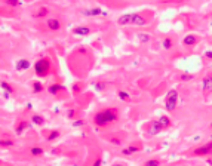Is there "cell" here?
Segmentation results:
<instances>
[{
	"mask_svg": "<svg viewBox=\"0 0 212 166\" xmlns=\"http://www.w3.org/2000/svg\"><path fill=\"white\" fill-rule=\"evenodd\" d=\"M117 120V113L114 108H104L101 111H98L95 116H93V123L100 128L104 126H108L110 123Z\"/></svg>",
	"mask_w": 212,
	"mask_h": 166,
	"instance_id": "cell-1",
	"label": "cell"
},
{
	"mask_svg": "<svg viewBox=\"0 0 212 166\" xmlns=\"http://www.w3.org/2000/svg\"><path fill=\"white\" fill-rule=\"evenodd\" d=\"M34 71L39 77H46L51 71V59L49 58H40L34 64Z\"/></svg>",
	"mask_w": 212,
	"mask_h": 166,
	"instance_id": "cell-2",
	"label": "cell"
},
{
	"mask_svg": "<svg viewBox=\"0 0 212 166\" xmlns=\"http://www.w3.org/2000/svg\"><path fill=\"white\" fill-rule=\"evenodd\" d=\"M177 104H178V91L177 89H171L168 91L166 97H165V107L168 111H174L177 108Z\"/></svg>",
	"mask_w": 212,
	"mask_h": 166,
	"instance_id": "cell-3",
	"label": "cell"
},
{
	"mask_svg": "<svg viewBox=\"0 0 212 166\" xmlns=\"http://www.w3.org/2000/svg\"><path fill=\"white\" fill-rule=\"evenodd\" d=\"M82 14L85 15V17H107L108 14H107V10H102L101 8H91V9H85V10H82Z\"/></svg>",
	"mask_w": 212,
	"mask_h": 166,
	"instance_id": "cell-4",
	"label": "cell"
},
{
	"mask_svg": "<svg viewBox=\"0 0 212 166\" xmlns=\"http://www.w3.org/2000/svg\"><path fill=\"white\" fill-rule=\"evenodd\" d=\"M91 31L92 30L89 27H86V25H77V27H74L71 30V33L74 34V36H77V37H86V36L91 34Z\"/></svg>",
	"mask_w": 212,
	"mask_h": 166,
	"instance_id": "cell-5",
	"label": "cell"
},
{
	"mask_svg": "<svg viewBox=\"0 0 212 166\" xmlns=\"http://www.w3.org/2000/svg\"><path fill=\"white\" fill-rule=\"evenodd\" d=\"M202 91H203L205 95L212 93V76L211 74L203 77V80H202Z\"/></svg>",
	"mask_w": 212,
	"mask_h": 166,
	"instance_id": "cell-6",
	"label": "cell"
},
{
	"mask_svg": "<svg viewBox=\"0 0 212 166\" xmlns=\"http://www.w3.org/2000/svg\"><path fill=\"white\" fill-rule=\"evenodd\" d=\"M211 153H212V141H209L208 144H205V145L194 150V156H208Z\"/></svg>",
	"mask_w": 212,
	"mask_h": 166,
	"instance_id": "cell-7",
	"label": "cell"
},
{
	"mask_svg": "<svg viewBox=\"0 0 212 166\" xmlns=\"http://www.w3.org/2000/svg\"><path fill=\"white\" fill-rule=\"evenodd\" d=\"M162 131H163V126L160 124L159 120H153L151 123H150V129H148L150 135H159Z\"/></svg>",
	"mask_w": 212,
	"mask_h": 166,
	"instance_id": "cell-8",
	"label": "cell"
},
{
	"mask_svg": "<svg viewBox=\"0 0 212 166\" xmlns=\"http://www.w3.org/2000/svg\"><path fill=\"white\" fill-rule=\"evenodd\" d=\"M30 65H31V62H30L28 59L21 58V59H18L17 61V64H15V70H17V71H26V70L30 68Z\"/></svg>",
	"mask_w": 212,
	"mask_h": 166,
	"instance_id": "cell-9",
	"label": "cell"
},
{
	"mask_svg": "<svg viewBox=\"0 0 212 166\" xmlns=\"http://www.w3.org/2000/svg\"><path fill=\"white\" fill-rule=\"evenodd\" d=\"M132 17H134V14H123L122 17L117 18V24L122 25V27L131 25L132 24Z\"/></svg>",
	"mask_w": 212,
	"mask_h": 166,
	"instance_id": "cell-10",
	"label": "cell"
},
{
	"mask_svg": "<svg viewBox=\"0 0 212 166\" xmlns=\"http://www.w3.org/2000/svg\"><path fill=\"white\" fill-rule=\"evenodd\" d=\"M46 25H48V28H49L51 31H58V30L61 28L60 19H57V18H48Z\"/></svg>",
	"mask_w": 212,
	"mask_h": 166,
	"instance_id": "cell-11",
	"label": "cell"
},
{
	"mask_svg": "<svg viewBox=\"0 0 212 166\" xmlns=\"http://www.w3.org/2000/svg\"><path fill=\"white\" fill-rule=\"evenodd\" d=\"M147 24V21H145V18H143V15H139V14H134V17H132V24L134 27H143V25Z\"/></svg>",
	"mask_w": 212,
	"mask_h": 166,
	"instance_id": "cell-12",
	"label": "cell"
},
{
	"mask_svg": "<svg viewBox=\"0 0 212 166\" xmlns=\"http://www.w3.org/2000/svg\"><path fill=\"white\" fill-rule=\"evenodd\" d=\"M28 126H30V123H28L27 120H21V122H18L17 128H15V133H17V135H22L24 131L28 129Z\"/></svg>",
	"mask_w": 212,
	"mask_h": 166,
	"instance_id": "cell-13",
	"label": "cell"
},
{
	"mask_svg": "<svg viewBox=\"0 0 212 166\" xmlns=\"http://www.w3.org/2000/svg\"><path fill=\"white\" fill-rule=\"evenodd\" d=\"M64 89V86H61L60 83H52L51 86L48 88V92L51 93V95H57L60 91H62Z\"/></svg>",
	"mask_w": 212,
	"mask_h": 166,
	"instance_id": "cell-14",
	"label": "cell"
},
{
	"mask_svg": "<svg viewBox=\"0 0 212 166\" xmlns=\"http://www.w3.org/2000/svg\"><path fill=\"white\" fill-rule=\"evenodd\" d=\"M61 132L58 131V129H53V131H51V132L48 133V136H46V141L48 142H53L55 140H58L60 138Z\"/></svg>",
	"mask_w": 212,
	"mask_h": 166,
	"instance_id": "cell-15",
	"label": "cell"
},
{
	"mask_svg": "<svg viewBox=\"0 0 212 166\" xmlns=\"http://www.w3.org/2000/svg\"><path fill=\"white\" fill-rule=\"evenodd\" d=\"M196 42H197V39H196L194 34H188V36H186V37H184L183 43H184L186 46H193V45H196Z\"/></svg>",
	"mask_w": 212,
	"mask_h": 166,
	"instance_id": "cell-16",
	"label": "cell"
},
{
	"mask_svg": "<svg viewBox=\"0 0 212 166\" xmlns=\"http://www.w3.org/2000/svg\"><path fill=\"white\" fill-rule=\"evenodd\" d=\"M31 123L36 124V126H42V124L45 123V119H43V116H40V114H33V116H31Z\"/></svg>",
	"mask_w": 212,
	"mask_h": 166,
	"instance_id": "cell-17",
	"label": "cell"
},
{
	"mask_svg": "<svg viewBox=\"0 0 212 166\" xmlns=\"http://www.w3.org/2000/svg\"><path fill=\"white\" fill-rule=\"evenodd\" d=\"M0 88H2L5 92H8V93H14V92H15L14 86H12L10 83H8V82H0Z\"/></svg>",
	"mask_w": 212,
	"mask_h": 166,
	"instance_id": "cell-18",
	"label": "cell"
},
{
	"mask_svg": "<svg viewBox=\"0 0 212 166\" xmlns=\"http://www.w3.org/2000/svg\"><path fill=\"white\" fill-rule=\"evenodd\" d=\"M30 154L34 156V157H40V156L45 154V151H43V148H40V147H31V150H30Z\"/></svg>",
	"mask_w": 212,
	"mask_h": 166,
	"instance_id": "cell-19",
	"label": "cell"
},
{
	"mask_svg": "<svg viewBox=\"0 0 212 166\" xmlns=\"http://www.w3.org/2000/svg\"><path fill=\"white\" fill-rule=\"evenodd\" d=\"M157 120L160 122V124L163 126V129H166V128H169L171 126V119L168 116H160Z\"/></svg>",
	"mask_w": 212,
	"mask_h": 166,
	"instance_id": "cell-20",
	"label": "cell"
},
{
	"mask_svg": "<svg viewBox=\"0 0 212 166\" xmlns=\"http://www.w3.org/2000/svg\"><path fill=\"white\" fill-rule=\"evenodd\" d=\"M136 151H139V147H136V145H131V147H128V148H123V154L125 156H129V154H134Z\"/></svg>",
	"mask_w": 212,
	"mask_h": 166,
	"instance_id": "cell-21",
	"label": "cell"
},
{
	"mask_svg": "<svg viewBox=\"0 0 212 166\" xmlns=\"http://www.w3.org/2000/svg\"><path fill=\"white\" fill-rule=\"evenodd\" d=\"M48 14H49V9L48 8H40L36 14H34V17L36 18H45V17H48Z\"/></svg>",
	"mask_w": 212,
	"mask_h": 166,
	"instance_id": "cell-22",
	"label": "cell"
},
{
	"mask_svg": "<svg viewBox=\"0 0 212 166\" xmlns=\"http://www.w3.org/2000/svg\"><path fill=\"white\" fill-rule=\"evenodd\" d=\"M5 5L12 6V8H17V6H21L22 5V2L21 0H5Z\"/></svg>",
	"mask_w": 212,
	"mask_h": 166,
	"instance_id": "cell-23",
	"label": "cell"
},
{
	"mask_svg": "<svg viewBox=\"0 0 212 166\" xmlns=\"http://www.w3.org/2000/svg\"><path fill=\"white\" fill-rule=\"evenodd\" d=\"M43 91V85L40 82H34L33 83V92L34 93H40Z\"/></svg>",
	"mask_w": 212,
	"mask_h": 166,
	"instance_id": "cell-24",
	"label": "cell"
},
{
	"mask_svg": "<svg viewBox=\"0 0 212 166\" xmlns=\"http://www.w3.org/2000/svg\"><path fill=\"white\" fill-rule=\"evenodd\" d=\"M117 95H119V98L122 101H129V100H131V95H129L126 91H119V93H117Z\"/></svg>",
	"mask_w": 212,
	"mask_h": 166,
	"instance_id": "cell-25",
	"label": "cell"
},
{
	"mask_svg": "<svg viewBox=\"0 0 212 166\" xmlns=\"http://www.w3.org/2000/svg\"><path fill=\"white\" fill-rule=\"evenodd\" d=\"M144 166H160V162L157 159H150L144 163Z\"/></svg>",
	"mask_w": 212,
	"mask_h": 166,
	"instance_id": "cell-26",
	"label": "cell"
},
{
	"mask_svg": "<svg viewBox=\"0 0 212 166\" xmlns=\"http://www.w3.org/2000/svg\"><path fill=\"white\" fill-rule=\"evenodd\" d=\"M138 37H139V42H143V43L150 42V34H147V33H139L138 34Z\"/></svg>",
	"mask_w": 212,
	"mask_h": 166,
	"instance_id": "cell-27",
	"label": "cell"
},
{
	"mask_svg": "<svg viewBox=\"0 0 212 166\" xmlns=\"http://www.w3.org/2000/svg\"><path fill=\"white\" fill-rule=\"evenodd\" d=\"M15 142L12 140H0V147H12Z\"/></svg>",
	"mask_w": 212,
	"mask_h": 166,
	"instance_id": "cell-28",
	"label": "cell"
},
{
	"mask_svg": "<svg viewBox=\"0 0 212 166\" xmlns=\"http://www.w3.org/2000/svg\"><path fill=\"white\" fill-rule=\"evenodd\" d=\"M163 48H165V49H166V50H168V49H171V48H172V40H171L169 37H166V39L163 40Z\"/></svg>",
	"mask_w": 212,
	"mask_h": 166,
	"instance_id": "cell-29",
	"label": "cell"
},
{
	"mask_svg": "<svg viewBox=\"0 0 212 166\" xmlns=\"http://www.w3.org/2000/svg\"><path fill=\"white\" fill-rule=\"evenodd\" d=\"M193 79V74H188V73H183L181 74V80H191Z\"/></svg>",
	"mask_w": 212,
	"mask_h": 166,
	"instance_id": "cell-30",
	"label": "cell"
},
{
	"mask_svg": "<svg viewBox=\"0 0 212 166\" xmlns=\"http://www.w3.org/2000/svg\"><path fill=\"white\" fill-rule=\"evenodd\" d=\"M104 88H105V85H104V83H102V82L95 83V89H96V91H102Z\"/></svg>",
	"mask_w": 212,
	"mask_h": 166,
	"instance_id": "cell-31",
	"label": "cell"
},
{
	"mask_svg": "<svg viewBox=\"0 0 212 166\" xmlns=\"http://www.w3.org/2000/svg\"><path fill=\"white\" fill-rule=\"evenodd\" d=\"M83 124H85L83 120H74V122H73V126H74V128H80V126H83Z\"/></svg>",
	"mask_w": 212,
	"mask_h": 166,
	"instance_id": "cell-32",
	"label": "cell"
},
{
	"mask_svg": "<svg viewBox=\"0 0 212 166\" xmlns=\"http://www.w3.org/2000/svg\"><path fill=\"white\" fill-rule=\"evenodd\" d=\"M110 142L113 144V145H120V144H122V141H120L119 138H111Z\"/></svg>",
	"mask_w": 212,
	"mask_h": 166,
	"instance_id": "cell-33",
	"label": "cell"
},
{
	"mask_svg": "<svg viewBox=\"0 0 212 166\" xmlns=\"http://www.w3.org/2000/svg\"><path fill=\"white\" fill-rule=\"evenodd\" d=\"M74 116H76V110H68V113H67L68 119H73Z\"/></svg>",
	"mask_w": 212,
	"mask_h": 166,
	"instance_id": "cell-34",
	"label": "cell"
},
{
	"mask_svg": "<svg viewBox=\"0 0 212 166\" xmlns=\"http://www.w3.org/2000/svg\"><path fill=\"white\" fill-rule=\"evenodd\" d=\"M102 165V160L101 159H96V160H95V163H93L92 166H101Z\"/></svg>",
	"mask_w": 212,
	"mask_h": 166,
	"instance_id": "cell-35",
	"label": "cell"
},
{
	"mask_svg": "<svg viewBox=\"0 0 212 166\" xmlns=\"http://www.w3.org/2000/svg\"><path fill=\"white\" fill-rule=\"evenodd\" d=\"M33 108V104L31 102H27V110H31Z\"/></svg>",
	"mask_w": 212,
	"mask_h": 166,
	"instance_id": "cell-36",
	"label": "cell"
},
{
	"mask_svg": "<svg viewBox=\"0 0 212 166\" xmlns=\"http://www.w3.org/2000/svg\"><path fill=\"white\" fill-rule=\"evenodd\" d=\"M206 57L208 58H212V52H206Z\"/></svg>",
	"mask_w": 212,
	"mask_h": 166,
	"instance_id": "cell-37",
	"label": "cell"
},
{
	"mask_svg": "<svg viewBox=\"0 0 212 166\" xmlns=\"http://www.w3.org/2000/svg\"><path fill=\"white\" fill-rule=\"evenodd\" d=\"M113 166H126V165H122V163H114Z\"/></svg>",
	"mask_w": 212,
	"mask_h": 166,
	"instance_id": "cell-38",
	"label": "cell"
},
{
	"mask_svg": "<svg viewBox=\"0 0 212 166\" xmlns=\"http://www.w3.org/2000/svg\"><path fill=\"white\" fill-rule=\"evenodd\" d=\"M211 126H212V123H211Z\"/></svg>",
	"mask_w": 212,
	"mask_h": 166,
	"instance_id": "cell-39",
	"label": "cell"
}]
</instances>
